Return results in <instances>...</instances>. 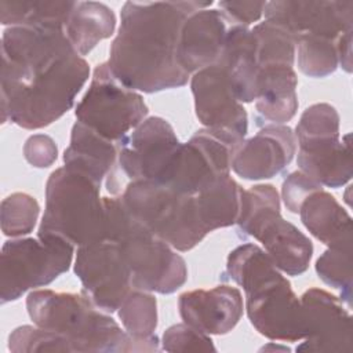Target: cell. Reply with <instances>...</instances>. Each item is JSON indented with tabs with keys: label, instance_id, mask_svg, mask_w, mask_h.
Segmentation results:
<instances>
[{
	"label": "cell",
	"instance_id": "obj_1",
	"mask_svg": "<svg viewBox=\"0 0 353 353\" xmlns=\"http://www.w3.org/2000/svg\"><path fill=\"white\" fill-rule=\"evenodd\" d=\"M88 62L61 28L8 26L1 36V121L44 128L72 109Z\"/></svg>",
	"mask_w": 353,
	"mask_h": 353
},
{
	"label": "cell",
	"instance_id": "obj_2",
	"mask_svg": "<svg viewBox=\"0 0 353 353\" xmlns=\"http://www.w3.org/2000/svg\"><path fill=\"white\" fill-rule=\"evenodd\" d=\"M212 1H127L109 50L108 66L125 87L139 92H159L188 83L178 65V39L186 18Z\"/></svg>",
	"mask_w": 353,
	"mask_h": 353
},
{
	"label": "cell",
	"instance_id": "obj_3",
	"mask_svg": "<svg viewBox=\"0 0 353 353\" xmlns=\"http://www.w3.org/2000/svg\"><path fill=\"white\" fill-rule=\"evenodd\" d=\"M225 276L243 287L250 323L272 341L298 342L306 335L301 299L263 248L254 243L236 247Z\"/></svg>",
	"mask_w": 353,
	"mask_h": 353
},
{
	"label": "cell",
	"instance_id": "obj_4",
	"mask_svg": "<svg viewBox=\"0 0 353 353\" xmlns=\"http://www.w3.org/2000/svg\"><path fill=\"white\" fill-rule=\"evenodd\" d=\"M26 309L34 325L63 335L74 352L149 353L145 342L131 338L85 294L36 290L29 292Z\"/></svg>",
	"mask_w": 353,
	"mask_h": 353
},
{
	"label": "cell",
	"instance_id": "obj_5",
	"mask_svg": "<svg viewBox=\"0 0 353 353\" xmlns=\"http://www.w3.org/2000/svg\"><path fill=\"white\" fill-rule=\"evenodd\" d=\"M106 239L114 241L130 269L134 290L172 294L188 280L185 259L153 234L125 207L121 196L103 197Z\"/></svg>",
	"mask_w": 353,
	"mask_h": 353
},
{
	"label": "cell",
	"instance_id": "obj_6",
	"mask_svg": "<svg viewBox=\"0 0 353 353\" xmlns=\"http://www.w3.org/2000/svg\"><path fill=\"white\" fill-rule=\"evenodd\" d=\"M101 182L72 167L52 171L46 183V208L37 237H59L73 247L106 239Z\"/></svg>",
	"mask_w": 353,
	"mask_h": 353
},
{
	"label": "cell",
	"instance_id": "obj_7",
	"mask_svg": "<svg viewBox=\"0 0 353 353\" xmlns=\"http://www.w3.org/2000/svg\"><path fill=\"white\" fill-rule=\"evenodd\" d=\"M237 232L254 237L280 272L299 276L309 268L313 244L294 223L280 214V197L270 183L254 185L244 190Z\"/></svg>",
	"mask_w": 353,
	"mask_h": 353
},
{
	"label": "cell",
	"instance_id": "obj_8",
	"mask_svg": "<svg viewBox=\"0 0 353 353\" xmlns=\"http://www.w3.org/2000/svg\"><path fill=\"white\" fill-rule=\"evenodd\" d=\"M121 199L135 219L176 251L194 248L208 234L194 194H179L153 181H131Z\"/></svg>",
	"mask_w": 353,
	"mask_h": 353
},
{
	"label": "cell",
	"instance_id": "obj_9",
	"mask_svg": "<svg viewBox=\"0 0 353 353\" xmlns=\"http://www.w3.org/2000/svg\"><path fill=\"white\" fill-rule=\"evenodd\" d=\"M74 247L59 237H17L0 254V302L17 301L26 291L44 287L68 272Z\"/></svg>",
	"mask_w": 353,
	"mask_h": 353
},
{
	"label": "cell",
	"instance_id": "obj_10",
	"mask_svg": "<svg viewBox=\"0 0 353 353\" xmlns=\"http://www.w3.org/2000/svg\"><path fill=\"white\" fill-rule=\"evenodd\" d=\"M148 110L142 95L120 83L108 62H102L95 66L90 87L77 103L74 114L77 121L119 143L145 120Z\"/></svg>",
	"mask_w": 353,
	"mask_h": 353
},
{
	"label": "cell",
	"instance_id": "obj_11",
	"mask_svg": "<svg viewBox=\"0 0 353 353\" xmlns=\"http://www.w3.org/2000/svg\"><path fill=\"white\" fill-rule=\"evenodd\" d=\"M243 141L230 132L201 128L181 143L157 183L193 196L215 179L230 175L233 156Z\"/></svg>",
	"mask_w": 353,
	"mask_h": 353
},
{
	"label": "cell",
	"instance_id": "obj_12",
	"mask_svg": "<svg viewBox=\"0 0 353 353\" xmlns=\"http://www.w3.org/2000/svg\"><path fill=\"white\" fill-rule=\"evenodd\" d=\"M74 274L84 294L106 313L117 312L134 290L130 269L114 241L102 240L77 247Z\"/></svg>",
	"mask_w": 353,
	"mask_h": 353
},
{
	"label": "cell",
	"instance_id": "obj_13",
	"mask_svg": "<svg viewBox=\"0 0 353 353\" xmlns=\"http://www.w3.org/2000/svg\"><path fill=\"white\" fill-rule=\"evenodd\" d=\"M119 165L131 181L160 182L181 146L172 125L161 117H148L119 143Z\"/></svg>",
	"mask_w": 353,
	"mask_h": 353
},
{
	"label": "cell",
	"instance_id": "obj_14",
	"mask_svg": "<svg viewBox=\"0 0 353 353\" xmlns=\"http://www.w3.org/2000/svg\"><path fill=\"white\" fill-rule=\"evenodd\" d=\"M265 19L287 30L295 44L302 37H327L338 40L353 30V1L277 0L266 1Z\"/></svg>",
	"mask_w": 353,
	"mask_h": 353
},
{
	"label": "cell",
	"instance_id": "obj_15",
	"mask_svg": "<svg viewBox=\"0 0 353 353\" xmlns=\"http://www.w3.org/2000/svg\"><path fill=\"white\" fill-rule=\"evenodd\" d=\"M299 299L306 335L295 350L350 353L353 350L352 316L343 302L321 288H309Z\"/></svg>",
	"mask_w": 353,
	"mask_h": 353
},
{
	"label": "cell",
	"instance_id": "obj_16",
	"mask_svg": "<svg viewBox=\"0 0 353 353\" xmlns=\"http://www.w3.org/2000/svg\"><path fill=\"white\" fill-rule=\"evenodd\" d=\"M190 88L196 116L204 128L230 132L244 139L248 116L222 66L215 63L193 73Z\"/></svg>",
	"mask_w": 353,
	"mask_h": 353
},
{
	"label": "cell",
	"instance_id": "obj_17",
	"mask_svg": "<svg viewBox=\"0 0 353 353\" xmlns=\"http://www.w3.org/2000/svg\"><path fill=\"white\" fill-rule=\"evenodd\" d=\"M295 152L296 139L292 130L283 124H268L240 143L232 170L243 179H269L291 163Z\"/></svg>",
	"mask_w": 353,
	"mask_h": 353
},
{
	"label": "cell",
	"instance_id": "obj_18",
	"mask_svg": "<svg viewBox=\"0 0 353 353\" xmlns=\"http://www.w3.org/2000/svg\"><path fill=\"white\" fill-rule=\"evenodd\" d=\"M178 309L188 325L207 335H225L240 321L244 302L237 287L221 284L210 290L200 288L181 294Z\"/></svg>",
	"mask_w": 353,
	"mask_h": 353
},
{
	"label": "cell",
	"instance_id": "obj_19",
	"mask_svg": "<svg viewBox=\"0 0 353 353\" xmlns=\"http://www.w3.org/2000/svg\"><path fill=\"white\" fill-rule=\"evenodd\" d=\"M229 22L216 8H203L190 14L182 25L176 61L186 74L215 65L221 55Z\"/></svg>",
	"mask_w": 353,
	"mask_h": 353
},
{
	"label": "cell",
	"instance_id": "obj_20",
	"mask_svg": "<svg viewBox=\"0 0 353 353\" xmlns=\"http://www.w3.org/2000/svg\"><path fill=\"white\" fill-rule=\"evenodd\" d=\"M117 157L119 145L116 142L103 138L80 121L73 124L69 146L63 152V165L83 171L101 183L106 179L108 190L116 194L114 165Z\"/></svg>",
	"mask_w": 353,
	"mask_h": 353
},
{
	"label": "cell",
	"instance_id": "obj_21",
	"mask_svg": "<svg viewBox=\"0 0 353 353\" xmlns=\"http://www.w3.org/2000/svg\"><path fill=\"white\" fill-rule=\"evenodd\" d=\"M216 65L226 72L240 102L250 103L258 98L259 66L252 29L241 25H229Z\"/></svg>",
	"mask_w": 353,
	"mask_h": 353
},
{
	"label": "cell",
	"instance_id": "obj_22",
	"mask_svg": "<svg viewBox=\"0 0 353 353\" xmlns=\"http://www.w3.org/2000/svg\"><path fill=\"white\" fill-rule=\"evenodd\" d=\"M299 171L327 188H341L353 175L350 134L298 145Z\"/></svg>",
	"mask_w": 353,
	"mask_h": 353
},
{
	"label": "cell",
	"instance_id": "obj_23",
	"mask_svg": "<svg viewBox=\"0 0 353 353\" xmlns=\"http://www.w3.org/2000/svg\"><path fill=\"white\" fill-rule=\"evenodd\" d=\"M298 77L294 65H268L259 68L258 98L259 117L272 124L290 121L298 110Z\"/></svg>",
	"mask_w": 353,
	"mask_h": 353
},
{
	"label": "cell",
	"instance_id": "obj_24",
	"mask_svg": "<svg viewBox=\"0 0 353 353\" xmlns=\"http://www.w3.org/2000/svg\"><path fill=\"white\" fill-rule=\"evenodd\" d=\"M298 214L310 234L327 245L352 233V218L349 212L324 189L309 194Z\"/></svg>",
	"mask_w": 353,
	"mask_h": 353
},
{
	"label": "cell",
	"instance_id": "obj_25",
	"mask_svg": "<svg viewBox=\"0 0 353 353\" xmlns=\"http://www.w3.org/2000/svg\"><path fill=\"white\" fill-rule=\"evenodd\" d=\"M116 29V15L103 3L76 1L65 25V34L79 55H87L99 41L109 39Z\"/></svg>",
	"mask_w": 353,
	"mask_h": 353
},
{
	"label": "cell",
	"instance_id": "obj_26",
	"mask_svg": "<svg viewBox=\"0 0 353 353\" xmlns=\"http://www.w3.org/2000/svg\"><path fill=\"white\" fill-rule=\"evenodd\" d=\"M244 189L230 176H221L194 194L207 233L236 225Z\"/></svg>",
	"mask_w": 353,
	"mask_h": 353
},
{
	"label": "cell",
	"instance_id": "obj_27",
	"mask_svg": "<svg viewBox=\"0 0 353 353\" xmlns=\"http://www.w3.org/2000/svg\"><path fill=\"white\" fill-rule=\"evenodd\" d=\"M76 1H0V22L8 26L61 28L65 25Z\"/></svg>",
	"mask_w": 353,
	"mask_h": 353
},
{
	"label": "cell",
	"instance_id": "obj_28",
	"mask_svg": "<svg viewBox=\"0 0 353 353\" xmlns=\"http://www.w3.org/2000/svg\"><path fill=\"white\" fill-rule=\"evenodd\" d=\"M317 276L341 291V301L352 305V233L328 245L316 261Z\"/></svg>",
	"mask_w": 353,
	"mask_h": 353
},
{
	"label": "cell",
	"instance_id": "obj_29",
	"mask_svg": "<svg viewBox=\"0 0 353 353\" xmlns=\"http://www.w3.org/2000/svg\"><path fill=\"white\" fill-rule=\"evenodd\" d=\"M117 314L131 338L145 341L156 335L157 301L149 291L132 290L121 302Z\"/></svg>",
	"mask_w": 353,
	"mask_h": 353
},
{
	"label": "cell",
	"instance_id": "obj_30",
	"mask_svg": "<svg viewBox=\"0 0 353 353\" xmlns=\"http://www.w3.org/2000/svg\"><path fill=\"white\" fill-rule=\"evenodd\" d=\"M256 41L258 66L268 65H294L295 62V40L283 28L263 21L252 28Z\"/></svg>",
	"mask_w": 353,
	"mask_h": 353
},
{
	"label": "cell",
	"instance_id": "obj_31",
	"mask_svg": "<svg viewBox=\"0 0 353 353\" xmlns=\"http://www.w3.org/2000/svg\"><path fill=\"white\" fill-rule=\"evenodd\" d=\"M336 41L327 37H302L296 41L295 55L299 70L314 79L332 74L338 65Z\"/></svg>",
	"mask_w": 353,
	"mask_h": 353
},
{
	"label": "cell",
	"instance_id": "obj_32",
	"mask_svg": "<svg viewBox=\"0 0 353 353\" xmlns=\"http://www.w3.org/2000/svg\"><path fill=\"white\" fill-rule=\"evenodd\" d=\"M40 214L37 200L22 192L3 199L0 205V225L4 236L22 237L33 232Z\"/></svg>",
	"mask_w": 353,
	"mask_h": 353
},
{
	"label": "cell",
	"instance_id": "obj_33",
	"mask_svg": "<svg viewBox=\"0 0 353 353\" xmlns=\"http://www.w3.org/2000/svg\"><path fill=\"white\" fill-rule=\"evenodd\" d=\"M294 134L298 145L339 138V114L330 103H314L303 110Z\"/></svg>",
	"mask_w": 353,
	"mask_h": 353
},
{
	"label": "cell",
	"instance_id": "obj_34",
	"mask_svg": "<svg viewBox=\"0 0 353 353\" xmlns=\"http://www.w3.org/2000/svg\"><path fill=\"white\" fill-rule=\"evenodd\" d=\"M8 349L14 353L68 352L74 353V346L63 335L44 330L39 325H21L8 336Z\"/></svg>",
	"mask_w": 353,
	"mask_h": 353
},
{
	"label": "cell",
	"instance_id": "obj_35",
	"mask_svg": "<svg viewBox=\"0 0 353 353\" xmlns=\"http://www.w3.org/2000/svg\"><path fill=\"white\" fill-rule=\"evenodd\" d=\"M161 349L176 352H215L216 347L210 335L188 325L186 323L168 327L161 338Z\"/></svg>",
	"mask_w": 353,
	"mask_h": 353
},
{
	"label": "cell",
	"instance_id": "obj_36",
	"mask_svg": "<svg viewBox=\"0 0 353 353\" xmlns=\"http://www.w3.org/2000/svg\"><path fill=\"white\" fill-rule=\"evenodd\" d=\"M319 189H323V186L305 172L292 171L283 181L281 199L290 212L298 214L305 199Z\"/></svg>",
	"mask_w": 353,
	"mask_h": 353
},
{
	"label": "cell",
	"instance_id": "obj_37",
	"mask_svg": "<svg viewBox=\"0 0 353 353\" xmlns=\"http://www.w3.org/2000/svg\"><path fill=\"white\" fill-rule=\"evenodd\" d=\"M23 156L26 161L36 168H47L58 157L55 141L46 134L30 135L23 145Z\"/></svg>",
	"mask_w": 353,
	"mask_h": 353
},
{
	"label": "cell",
	"instance_id": "obj_38",
	"mask_svg": "<svg viewBox=\"0 0 353 353\" xmlns=\"http://www.w3.org/2000/svg\"><path fill=\"white\" fill-rule=\"evenodd\" d=\"M218 6L229 25L250 28L263 15L266 1H219Z\"/></svg>",
	"mask_w": 353,
	"mask_h": 353
},
{
	"label": "cell",
	"instance_id": "obj_39",
	"mask_svg": "<svg viewBox=\"0 0 353 353\" xmlns=\"http://www.w3.org/2000/svg\"><path fill=\"white\" fill-rule=\"evenodd\" d=\"M352 33L353 30L345 32L336 41L338 65L347 73L352 72Z\"/></svg>",
	"mask_w": 353,
	"mask_h": 353
}]
</instances>
